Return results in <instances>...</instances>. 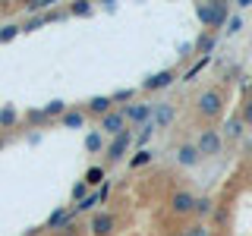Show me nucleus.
<instances>
[{
  "label": "nucleus",
  "mask_w": 252,
  "mask_h": 236,
  "mask_svg": "<svg viewBox=\"0 0 252 236\" xmlns=\"http://www.w3.org/2000/svg\"><path fill=\"white\" fill-rule=\"evenodd\" d=\"M195 114L202 120H218L224 114V91L220 88H205L199 98H195Z\"/></svg>",
  "instance_id": "f257e3e1"
},
{
  "label": "nucleus",
  "mask_w": 252,
  "mask_h": 236,
  "mask_svg": "<svg viewBox=\"0 0 252 236\" xmlns=\"http://www.w3.org/2000/svg\"><path fill=\"white\" fill-rule=\"evenodd\" d=\"M195 16H199L202 26L220 29V26H227V19H230V6L227 3H199L195 6Z\"/></svg>",
  "instance_id": "f03ea898"
},
{
  "label": "nucleus",
  "mask_w": 252,
  "mask_h": 236,
  "mask_svg": "<svg viewBox=\"0 0 252 236\" xmlns=\"http://www.w3.org/2000/svg\"><path fill=\"white\" fill-rule=\"evenodd\" d=\"M195 148H199L202 157H218L224 151V136L218 129H202L199 139H195Z\"/></svg>",
  "instance_id": "7ed1b4c3"
},
{
  "label": "nucleus",
  "mask_w": 252,
  "mask_h": 236,
  "mask_svg": "<svg viewBox=\"0 0 252 236\" xmlns=\"http://www.w3.org/2000/svg\"><path fill=\"white\" fill-rule=\"evenodd\" d=\"M192 208H195V195L189 189H177L167 199V211L173 217H192Z\"/></svg>",
  "instance_id": "20e7f679"
},
{
  "label": "nucleus",
  "mask_w": 252,
  "mask_h": 236,
  "mask_svg": "<svg viewBox=\"0 0 252 236\" xmlns=\"http://www.w3.org/2000/svg\"><path fill=\"white\" fill-rule=\"evenodd\" d=\"M92 236H114L117 233V214L114 211H98L92 214Z\"/></svg>",
  "instance_id": "39448f33"
},
{
  "label": "nucleus",
  "mask_w": 252,
  "mask_h": 236,
  "mask_svg": "<svg viewBox=\"0 0 252 236\" xmlns=\"http://www.w3.org/2000/svg\"><path fill=\"white\" fill-rule=\"evenodd\" d=\"M129 145H132V132L129 129H123L120 136H114V142L104 148V151H107V164H117L126 154V148H129Z\"/></svg>",
  "instance_id": "423d86ee"
},
{
  "label": "nucleus",
  "mask_w": 252,
  "mask_h": 236,
  "mask_svg": "<svg viewBox=\"0 0 252 236\" xmlns=\"http://www.w3.org/2000/svg\"><path fill=\"white\" fill-rule=\"evenodd\" d=\"M126 129V117L120 107H114L110 114L101 117V132H107V136H120V132Z\"/></svg>",
  "instance_id": "0eeeda50"
},
{
  "label": "nucleus",
  "mask_w": 252,
  "mask_h": 236,
  "mask_svg": "<svg viewBox=\"0 0 252 236\" xmlns=\"http://www.w3.org/2000/svg\"><path fill=\"white\" fill-rule=\"evenodd\" d=\"M173 82H177V73H173V69H161V73L148 76L145 82H142V91H161V88H170Z\"/></svg>",
  "instance_id": "6e6552de"
},
{
  "label": "nucleus",
  "mask_w": 252,
  "mask_h": 236,
  "mask_svg": "<svg viewBox=\"0 0 252 236\" xmlns=\"http://www.w3.org/2000/svg\"><path fill=\"white\" fill-rule=\"evenodd\" d=\"M123 110V117H126V123H139V126H145V123H152V104H139V101H132V104H126L120 107Z\"/></svg>",
  "instance_id": "1a4fd4ad"
},
{
  "label": "nucleus",
  "mask_w": 252,
  "mask_h": 236,
  "mask_svg": "<svg viewBox=\"0 0 252 236\" xmlns=\"http://www.w3.org/2000/svg\"><path fill=\"white\" fill-rule=\"evenodd\" d=\"M215 44H218L215 31H202V35L192 41V54H195V57H208V54L215 51Z\"/></svg>",
  "instance_id": "9d476101"
},
{
  "label": "nucleus",
  "mask_w": 252,
  "mask_h": 236,
  "mask_svg": "<svg viewBox=\"0 0 252 236\" xmlns=\"http://www.w3.org/2000/svg\"><path fill=\"white\" fill-rule=\"evenodd\" d=\"M202 161L199 148L192 145V142H183V145L177 148V164H183V167H195V164Z\"/></svg>",
  "instance_id": "9b49d317"
},
{
  "label": "nucleus",
  "mask_w": 252,
  "mask_h": 236,
  "mask_svg": "<svg viewBox=\"0 0 252 236\" xmlns=\"http://www.w3.org/2000/svg\"><path fill=\"white\" fill-rule=\"evenodd\" d=\"M173 104H152V123L155 126H167L170 120H173Z\"/></svg>",
  "instance_id": "f8f14e48"
},
{
  "label": "nucleus",
  "mask_w": 252,
  "mask_h": 236,
  "mask_svg": "<svg viewBox=\"0 0 252 236\" xmlns=\"http://www.w3.org/2000/svg\"><path fill=\"white\" fill-rule=\"evenodd\" d=\"M110 110H114V104H110V98H104V94H101V98H92L89 101V107H85V117H104V114H110Z\"/></svg>",
  "instance_id": "ddd939ff"
},
{
  "label": "nucleus",
  "mask_w": 252,
  "mask_h": 236,
  "mask_svg": "<svg viewBox=\"0 0 252 236\" xmlns=\"http://www.w3.org/2000/svg\"><path fill=\"white\" fill-rule=\"evenodd\" d=\"M60 123L66 126V129H82L85 126V110H63V117H60Z\"/></svg>",
  "instance_id": "4468645a"
},
{
  "label": "nucleus",
  "mask_w": 252,
  "mask_h": 236,
  "mask_svg": "<svg viewBox=\"0 0 252 236\" xmlns=\"http://www.w3.org/2000/svg\"><path fill=\"white\" fill-rule=\"evenodd\" d=\"M195 217H211L215 214V199H208V195H195V208H192Z\"/></svg>",
  "instance_id": "2eb2a0df"
},
{
  "label": "nucleus",
  "mask_w": 252,
  "mask_h": 236,
  "mask_svg": "<svg viewBox=\"0 0 252 236\" xmlns=\"http://www.w3.org/2000/svg\"><path fill=\"white\" fill-rule=\"evenodd\" d=\"M152 161H155V151H148V148H139L136 157L129 161V167H132V170H139V167H148Z\"/></svg>",
  "instance_id": "dca6fc26"
},
{
  "label": "nucleus",
  "mask_w": 252,
  "mask_h": 236,
  "mask_svg": "<svg viewBox=\"0 0 252 236\" xmlns=\"http://www.w3.org/2000/svg\"><path fill=\"white\" fill-rule=\"evenodd\" d=\"M82 183L85 186H101V183H104V167H89V170H85V177H82Z\"/></svg>",
  "instance_id": "f3484780"
},
{
  "label": "nucleus",
  "mask_w": 252,
  "mask_h": 236,
  "mask_svg": "<svg viewBox=\"0 0 252 236\" xmlns=\"http://www.w3.org/2000/svg\"><path fill=\"white\" fill-rule=\"evenodd\" d=\"M19 31H22V26H19V22H3V26H0V44L13 41V38L19 35Z\"/></svg>",
  "instance_id": "a211bd4d"
},
{
  "label": "nucleus",
  "mask_w": 252,
  "mask_h": 236,
  "mask_svg": "<svg viewBox=\"0 0 252 236\" xmlns=\"http://www.w3.org/2000/svg\"><path fill=\"white\" fill-rule=\"evenodd\" d=\"M85 151H104V136H101V132H89V136H85Z\"/></svg>",
  "instance_id": "6ab92c4d"
},
{
  "label": "nucleus",
  "mask_w": 252,
  "mask_h": 236,
  "mask_svg": "<svg viewBox=\"0 0 252 236\" xmlns=\"http://www.w3.org/2000/svg\"><path fill=\"white\" fill-rule=\"evenodd\" d=\"M132 98H136V88H120V91H114L110 94V104H132Z\"/></svg>",
  "instance_id": "aec40b11"
},
{
  "label": "nucleus",
  "mask_w": 252,
  "mask_h": 236,
  "mask_svg": "<svg viewBox=\"0 0 252 236\" xmlns=\"http://www.w3.org/2000/svg\"><path fill=\"white\" fill-rule=\"evenodd\" d=\"M16 120H19V110H16V104H6L3 110H0V126H13Z\"/></svg>",
  "instance_id": "412c9836"
},
{
  "label": "nucleus",
  "mask_w": 252,
  "mask_h": 236,
  "mask_svg": "<svg viewBox=\"0 0 252 236\" xmlns=\"http://www.w3.org/2000/svg\"><path fill=\"white\" fill-rule=\"evenodd\" d=\"M66 13L69 16H92V3H89V0H76V3L66 6Z\"/></svg>",
  "instance_id": "4be33fe9"
},
{
  "label": "nucleus",
  "mask_w": 252,
  "mask_h": 236,
  "mask_svg": "<svg viewBox=\"0 0 252 236\" xmlns=\"http://www.w3.org/2000/svg\"><path fill=\"white\" fill-rule=\"evenodd\" d=\"M94 205H98V192H89L82 202H76V208H73V211H76V214H82V211H92Z\"/></svg>",
  "instance_id": "5701e85b"
},
{
  "label": "nucleus",
  "mask_w": 252,
  "mask_h": 236,
  "mask_svg": "<svg viewBox=\"0 0 252 236\" xmlns=\"http://www.w3.org/2000/svg\"><path fill=\"white\" fill-rule=\"evenodd\" d=\"M155 129H158L155 123H145V126H139V139H136V142H139V148H145V145H148V139L155 136Z\"/></svg>",
  "instance_id": "b1692460"
},
{
  "label": "nucleus",
  "mask_w": 252,
  "mask_h": 236,
  "mask_svg": "<svg viewBox=\"0 0 252 236\" xmlns=\"http://www.w3.org/2000/svg\"><path fill=\"white\" fill-rule=\"evenodd\" d=\"M215 224L218 227H227V220H230V208H227V205H215Z\"/></svg>",
  "instance_id": "393cba45"
},
{
  "label": "nucleus",
  "mask_w": 252,
  "mask_h": 236,
  "mask_svg": "<svg viewBox=\"0 0 252 236\" xmlns=\"http://www.w3.org/2000/svg\"><path fill=\"white\" fill-rule=\"evenodd\" d=\"M54 3H57V0H29L26 10H29V13H41V10H51Z\"/></svg>",
  "instance_id": "a878e982"
},
{
  "label": "nucleus",
  "mask_w": 252,
  "mask_h": 236,
  "mask_svg": "<svg viewBox=\"0 0 252 236\" xmlns=\"http://www.w3.org/2000/svg\"><path fill=\"white\" fill-rule=\"evenodd\" d=\"M63 110H66V104H63L60 98H57V101H51V104L44 107V120H47V117H63Z\"/></svg>",
  "instance_id": "bb28decb"
},
{
  "label": "nucleus",
  "mask_w": 252,
  "mask_h": 236,
  "mask_svg": "<svg viewBox=\"0 0 252 236\" xmlns=\"http://www.w3.org/2000/svg\"><path fill=\"white\" fill-rule=\"evenodd\" d=\"M243 120V126H252V98L249 101H243V107H240V114H236Z\"/></svg>",
  "instance_id": "cd10ccee"
},
{
  "label": "nucleus",
  "mask_w": 252,
  "mask_h": 236,
  "mask_svg": "<svg viewBox=\"0 0 252 236\" xmlns=\"http://www.w3.org/2000/svg\"><path fill=\"white\" fill-rule=\"evenodd\" d=\"M227 136H230V139H236V136H240V132H243V120H240V117H233V120L230 123H227Z\"/></svg>",
  "instance_id": "c85d7f7f"
},
{
  "label": "nucleus",
  "mask_w": 252,
  "mask_h": 236,
  "mask_svg": "<svg viewBox=\"0 0 252 236\" xmlns=\"http://www.w3.org/2000/svg\"><path fill=\"white\" fill-rule=\"evenodd\" d=\"M85 195H89V186H85V183H82V179H79V183L73 186V202H82V199H85Z\"/></svg>",
  "instance_id": "c756f323"
},
{
  "label": "nucleus",
  "mask_w": 252,
  "mask_h": 236,
  "mask_svg": "<svg viewBox=\"0 0 252 236\" xmlns=\"http://www.w3.org/2000/svg\"><path fill=\"white\" fill-rule=\"evenodd\" d=\"M240 29H243V19L240 16H230V19H227V35H236Z\"/></svg>",
  "instance_id": "7c9ffc66"
},
{
  "label": "nucleus",
  "mask_w": 252,
  "mask_h": 236,
  "mask_svg": "<svg viewBox=\"0 0 252 236\" xmlns=\"http://www.w3.org/2000/svg\"><path fill=\"white\" fill-rule=\"evenodd\" d=\"M186 236H211V233H208V227H205V224H192L186 230Z\"/></svg>",
  "instance_id": "2f4dec72"
},
{
  "label": "nucleus",
  "mask_w": 252,
  "mask_h": 236,
  "mask_svg": "<svg viewBox=\"0 0 252 236\" xmlns=\"http://www.w3.org/2000/svg\"><path fill=\"white\" fill-rule=\"evenodd\" d=\"M240 91H243V98H246V101L252 98V79H249V82H243V85H240Z\"/></svg>",
  "instance_id": "473e14b6"
},
{
  "label": "nucleus",
  "mask_w": 252,
  "mask_h": 236,
  "mask_svg": "<svg viewBox=\"0 0 252 236\" xmlns=\"http://www.w3.org/2000/svg\"><path fill=\"white\" fill-rule=\"evenodd\" d=\"M29 120H32V123H44V110H32Z\"/></svg>",
  "instance_id": "72a5a7b5"
},
{
  "label": "nucleus",
  "mask_w": 252,
  "mask_h": 236,
  "mask_svg": "<svg viewBox=\"0 0 252 236\" xmlns=\"http://www.w3.org/2000/svg\"><path fill=\"white\" fill-rule=\"evenodd\" d=\"M107 195H110V186H107V183H101V189H98V202H104Z\"/></svg>",
  "instance_id": "f704fd0d"
},
{
  "label": "nucleus",
  "mask_w": 252,
  "mask_h": 236,
  "mask_svg": "<svg viewBox=\"0 0 252 236\" xmlns=\"http://www.w3.org/2000/svg\"><path fill=\"white\" fill-rule=\"evenodd\" d=\"M41 26H44V19H32V22H29V29H26V31H35V29H41Z\"/></svg>",
  "instance_id": "c9c22d12"
},
{
  "label": "nucleus",
  "mask_w": 252,
  "mask_h": 236,
  "mask_svg": "<svg viewBox=\"0 0 252 236\" xmlns=\"http://www.w3.org/2000/svg\"><path fill=\"white\" fill-rule=\"evenodd\" d=\"M3 145H6V142H3V136H0V151H3Z\"/></svg>",
  "instance_id": "e433bc0d"
},
{
  "label": "nucleus",
  "mask_w": 252,
  "mask_h": 236,
  "mask_svg": "<svg viewBox=\"0 0 252 236\" xmlns=\"http://www.w3.org/2000/svg\"><path fill=\"white\" fill-rule=\"evenodd\" d=\"M246 151H249V154H252V142H249V145H246Z\"/></svg>",
  "instance_id": "4c0bfd02"
},
{
  "label": "nucleus",
  "mask_w": 252,
  "mask_h": 236,
  "mask_svg": "<svg viewBox=\"0 0 252 236\" xmlns=\"http://www.w3.org/2000/svg\"><path fill=\"white\" fill-rule=\"evenodd\" d=\"M173 236H186V230H180V233H173Z\"/></svg>",
  "instance_id": "58836bf2"
}]
</instances>
